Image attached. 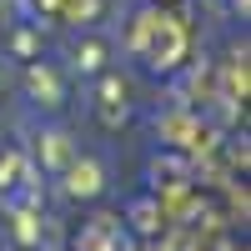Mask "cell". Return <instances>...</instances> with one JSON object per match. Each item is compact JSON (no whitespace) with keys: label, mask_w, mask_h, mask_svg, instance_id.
Segmentation results:
<instances>
[{"label":"cell","mask_w":251,"mask_h":251,"mask_svg":"<svg viewBox=\"0 0 251 251\" xmlns=\"http://www.w3.org/2000/svg\"><path fill=\"white\" fill-rule=\"evenodd\" d=\"M96 191H100V166L96 161L71 166V196H96Z\"/></svg>","instance_id":"cell-1"},{"label":"cell","mask_w":251,"mask_h":251,"mask_svg":"<svg viewBox=\"0 0 251 251\" xmlns=\"http://www.w3.org/2000/svg\"><path fill=\"white\" fill-rule=\"evenodd\" d=\"M46 166H50V171L71 166V141L60 136V131H50V136H46Z\"/></svg>","instance_id":"cell-2"},{"label":"cell","mask_w":251,"mask_h":251,"mask_svg":"<svg viewBox=\"0 0 251 251\" xmlns=\"http://www.w3.org/2000/svg\"><path fill=\"white\" fill-rule=\"evenodd\" d=\"M100 55H106V46H100V40H86V46L75 50V66H80V71H96Z\"/></svg>","instance_id":"cell-3"},{"label":"cell","mask_w":251,"mask_h":251,"mask_svg":"<svg viewBox=\"0 0 251 251\" xmlns=\"http://www.w3.org/2000/svg\"><path fill=\"white\" fill-rule=\"evenodd\" d=\"M30 86H35V96L46 91V106H55V80H50L46 71H35V75H30Z\"/></svg>","instance_id":"cell-4"}]
</instances>
